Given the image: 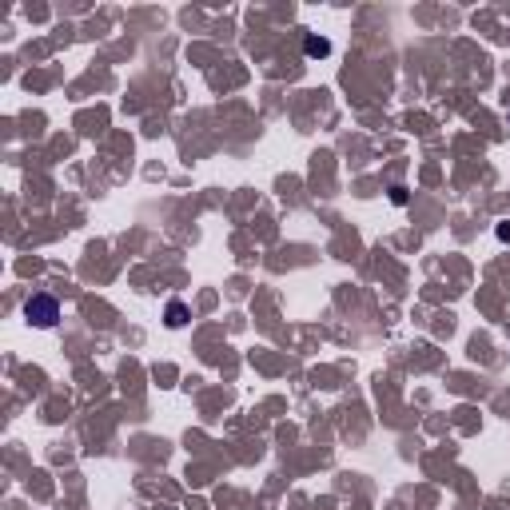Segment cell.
<instances>
[{
    "label": "cell",
    "instance_id": "obj_2",
    "mask_svg": "<svg viewBox=\"0 0 510 510\" xmlns=\"http://www.w3.org/2000/svg\"><path fill=\"white\" fill-rule=\"evenodd\" d=\"M303 52H307L311 60H323V56H331V41L327 36H307V41H303Z\"/></svg>",
    "mask_w": 510,
    "mask_h": 510
},
{
    "label": "cell",
    "instance_id": "obj_3",
    "mask_svg": "<svg viewBox=\"0 0 510 510\" xmlns=\"http://www.w3.org/2000/svg\"><path fill=\"white\" fill-rule=\"evenodd\" d=\"M164 323H168V327H184V323H188V307H184L180 299H171L168 311H164Z\"/></svg>",
    "mask_w": 510,
    "mask_h": 510
},
{
    "label": "cell",
    "instance_id": "obj_5",
    "mask_svg": "<svg viewBox=\"0 0 510 510\" xmlns=\"http://www.w3.org/2000/svg\"><path fill=\"white\" fill-rule=\"evenodd\" d=\"M499 240H506V243H510V220H506V223H499Z\"/></svg>",
    "mask_w": 510,
    "mask_h": 510
},
{
    "label": "cell",
    "instance_id": "obj_1",
    "mask_svg": "<svg viewBox=\"0 0 510 510\" xmlns=\"http://www.w3.org/2000/svg\"><path fill=\"white\" fill-rule=\"evenodd\" d=\"M24 319H28L32 327H56V323H60V303L41 291V295H32V299L24 303Z\"/></svg>",
    "mask_w": 510,
    "mask_h": 510
},
{
    "label": "cell",
    "instance_id": "obj_4",
    "mask_svg": "<svg viewBox=\"0 0 510 510\" xmlns=\"http://www.w3.org/2000/svg\"><path fill=\"white\" fill-rule=\"evenodd\" d=\"M391 200H395V203H407V188H391Z\"/></svg>",
    "mask_w": 510,
    "mask_h": 510
}]
</instances>
